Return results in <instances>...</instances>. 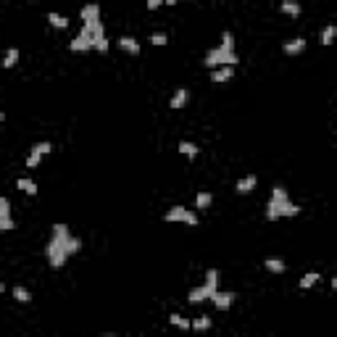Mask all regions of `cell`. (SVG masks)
Listing matches in <instances>:
<instances>
[{
	"instance_id": "obj_1",
	"label": "cell",
	"mask_w": 337,
	"mask_h": 337,
	"mask_svg": "<svg viewBox=\"0 0 337 337\" xmlns=\"http://www.w3.org/2000/svg\"><path fill=\"white\" fill-rule=\"evenodd\" d=\"M82 250V240L71 237V232L66 224H53V235L45 245V256H48V264L53 269H63L66 261L74 256V253Z\"/></svg>"
},
{
	"instance_id": "obj_2",
	"label": "cell",
	"mask_w": 337,
	"mask_h": 337,
	"mask_svg": "<svg viewBox=\"0 0 337 337\" xmlns=\"http://www.w3.org/2000/svg\"><path fill=\"white\" fill-rule=\"evenodd\" d=\"M203 63H205L208 69H216V66H235V63H240L237 53H235V37H232L229 29L221 34V42L216 45V48H211L208 53H205Z\"/></svg>"
},
{
	"instance_id": "obj_3",
	"label": "cell",
	"mask_w": 337,
	"mask_h": 337,
	"mask_svg": "<svg viewBox=\"0 0 337 337\" xmlns=\"http://www.w3.org/2000/svg\"><path fill=\"white\" fill-rule=\"evenodd\" d=\"M298 213H301V205L290 200L285 187H274V190H271V198L266 203V219L277 221L282 216H298Z\"/></svg>"
},
{
	"instance_id": "obj_4",
	"label": "cell",
	"mask_w": 337,
	"mask_h": 337,
	"mask_svg": "<svg viewBox=\"0 0 337 337\" xmlns=\"http://www.w3.org/2000/svg\"><path fill=\"white\" fill-rule=\"evenodd\" d=\"M164 219L166 221H179V224H190V227H198V213L190 211V208H184V205H174V208H168L164 213Z\"/></svg>"
},
{
	"instance_id": "obj_5",
	"label": "cell",
	"mask_w": 337,
	"mask_h": 337,
	"mask_svg": "<svg viewBox=\"0 0 337 337\" xmlns=\"http://www.w3.org/2000/svg\"><path fill=\"white\" fill-rule=\"evenodd\" d=\"M79 16H82V29L92 34V26H95V24L100 21V5H98V3L84 5L82 11H79Z\"/></svg>"
},
{
	"instance_id": "obj_6",
	"label": "cell",
	"mask_w": 337,
	"mask_h": 337,
	"mask_svg": "<svg viewBox=\"0 0 337 337\" xmlns=\"http://www.w3.org/2000/svg\"><path fill=\"white\" fill-rule=\"evenodd\" d=\"M92 50H98V53L108 50V37H106V26H103V21H98L95 26H92Z\"/></svg>"
},
{
	"instance_id": "obj_7",
	"label": "cell",
	"mask_w": 337,
	"mask_h": 337,
	"mask_svg": "<svg viewBox=\"0 0 337 337\" xmlns=\"http://www.w3.org/2000/svg\"><path fill=\"white\" fill-rule=\"evenodd\" d=\"M16 227L13 216H11V200L0 198V232H11Z\"/></svg>"
},
{
	"instance_id": "obj_8",
	"label": "cell",
	"mask_w": 337,
	"mask_h": 337,
	"mask_svg": "<svg viewBox=\"0 0 337 337\" xmlns=\"http://www.w3.org/2000/svg\"><path fill=\"white\" fill-rule=\"evenodd\" d=\"M69 50L71 53H84V50H92V34L90 32H79L77 37H74V40L69 42Z\"/></svg>"
},
{
	"instance_id": "obj_9",
	"label": "cell",
	"mask_w": 337,
	"mask_h": 337,
	"mask_svg": "<svg viewBox=\"0 0 337 337\" xmlns=\"http://www.w3.org/2000/svg\"><path fill=\"white\" fill-rule=\"evenodd\" d=\"M235 298H237L235 293H224V290H216V293H213L208 301L216 306L219 311H227V308H232V303H235Z\"/></svg>"
},
{
	"instance_id": "obj_10",
	"label": "cell",
	"mask_w": 337,
	"mask_h": 337,
	"mask_svg": "<svg viewBox=\"0 0 337 337\" xmlns=\"http://www.w3.org/2000/svg\"><path fill=\"white\" fill-rule=\"evenodd\" d=\"M256 184H258V176H256V174H245L242 179H237L235 192H237V195H248V192L256 190Z\"/></svg>"
},
{
	"instance_id": "obj_11",
	"label": "cell",
	"mask_w": 337,
	"mask_h": 337,
	"mask_svg": "<svg viewBox=\"0 0 337 337\" xmlns=\"http://www.w3.org/2000/svg\"><path fill=\"white\" fill-rule=\"evenodd\" d=\"M187 103H190V90H187V87H179V90L171 95V100H168V108H171V111H179V108L187 106Z\"/></svg>"
},
{
	"instance_id": "obj_12",
	"label": "cell",
	"mask_w": 337,
	"mask_h": 337,
	"mask_svg": "<svg viewBox=\"0 0 337 337\" xmlns=\"http://www.w3.org/2000/svg\"><path fill=\"white\" fill-rule=\"evenodd\" d=\"M232 77H235V66H216V69H211V82H216V84L232 82Z\"/></svg>"
},
{
	"instance_id": "obj_13",
	"label": "cell",
	"mask_w": 337,
	"mask_h": 337,
	"mask_svg": "<svg viewBox=\"0 0 337 337\" xmlns=\"http://www.w3.org/2000/svg\"><path fill=\"white\" fill-rule=\"evenodd\" d=\"M303 50H306V40H303V37H295V40L282 42V53L285 55H301Z\"/></svg>"
},
{
	"instance_id": "obj_14",
	"label": "cell",
	"mask_w": 337,
	"mask_h": 337,
	"mask_svg": "<svg viewBox=\"0 0 337 337\" xmlns=\"http://www.w3.org/2000/svg\"><path fill=\"white\" fill-rule=\"evenodd\" d=\"M119 48L124 50V53H129V55H140V50H143V48H140V42L135 40V37H127V34L119 40Z\"/></svg>"
},
{
	"instance_id": "obj_15",
	"label": "cell",
	"mask_w": 337,
	"mask_h": 337,
	"mask_svg": "<svg viewBox=\"0 0 337 337\" xmlns=\"http://www.w3.org/2000/svg\"><path fill=\"white\" fill-rule=\"evenodd\" d=\"M279 11H282L285 16H290V18H298L301 16V3H295V0H282V3H279Z\"/></svg>"
},
{
	"instance_id": "obj_16",
	"label": "cell",
	"mask_w": 337,
	"mask_h": 337,
	"mask_svg": "<svg viewBox=\"0 0 337 337\" xmlns=\"http://www.w3.org/2000/svg\"><path fill=\"white\" fill-rule=\"evenodd\" d=\"M18 58H21V50H18V48H8L5 55H3V61H0V66H3V69H13L18 63Z\"/></svg>"
},
{
	"instance_id": "obj_17",
	"label": "cell",
	"mask_w": 337,
	"mask_h": 337,
	"mask_svg": "<svg viewBox=\"0 0 337 337\" xmlns=\"http://www.w3.org/2000/svg\"><path fill=\"white\" fill-rule=\"evenodd\" d=\"M205 290H208V298L213 295V293H216V290H219V271L216 269H208V271H205Z\"/></svg>"
},
{
	"instance_id": "obj_18",
	"label": "cell",
	"mask_w": 337,
	"mask_h": 337,
	"mask_svg": "<svg viewBox=\"0 0 337 337\" xmlns=\"http://www.w3.org/2000/svg\"><path fill=\"white\" fill-rule=\"evenodd\" d=\"M16 190H21L24 195H37V182L29 176H18L16 179Z\"/></svg>"
},
{
	"instance_id": "obj_19",
	"label": "cell",
	"mask_w": 337,
	"mask_h": 337,
	"mask_svg": "<svg viewBox=\"0 0 337 337\" xmlns=\"http://www.w3.org/2000/svg\"><path fill=\"white\" fill-rule=\"evenodd\" d=\"M187 301H190L192 306H198V303H203V301H208V290H205V285L192 287V290H190V295H187Z\"/></svg>"
},
{
	"instance_id": "obj_20",
	"label": "cell",
	"mask_w": 337,
	"mask_h": 337,
	"mask_svg": "<svg viewBox=\"0 0 337 337\" xmlns=\"http://www.w3.org/2000/svg\"><path fill=\"white\" fill-rule=\"evenodd\" d=\"M264 266H266L269 274H285V269H287V264H285L282 258H266Z\"/></svg>"
},
{
	"instance_id": "obj_21",
	"label": "cell",
	"mask_w": 337,
	"mask_h": 337,
	"mask_svg": "<svg viewBox=\"0 0 337 337\" xmlns=\"http://www.w3.org/2000/svg\"><path fill=\"white\" fill-rule=\"evenodd\" d=\"M211 203H213V195H211L208 190H200L198 195H195V208H198V211L211 208Z\"/></svg>"
},
{
	"instance_id": "obj_22",
	"label": "cell",
	"mask_w": 337,
	"mask_h": 337,
	"mask_svg": "<svg viewBox=\"0 0 337 337\" xmlns=\"http://www.w3.org/2000/svg\"><path fill=\"white\" fill-rule=\"evenodd\" d=\"M45 18H48V24L53 26V29H66V26H69V18L61 16V13H55V11H50Z\"/></svg>"
},
{
	"instance_id": "obj_23",
	"label": "cell",
	"mask_w": 337,
	"mask_h": 337,
	"mask_svg": "<svg viewBox=\"0 0 337 337\" xmlns=\"http://www.w3.org/2000/svg\"><path fill=\"white\" fill-rule=\"evenodd\" d=\"M29 153L40 156V158H42V156H50V153H53V143H48V140H40V143H34V145H32V151H29Z\"/></svg>"
},
{
	"instance_id": "obj_24",
	"label": "cell",
	"mask_w": 337,
	"mask_h": 337,
	"mask_svg": "<svg viewBox=\"0 0 337 337\" xmlns=\"http://www.w3.org/2000/svg\"><path fill=\"white\" fill-rule=\"evenodd\" d=\"M319 279H322V274H316V271H306V274H303V279H301V285H298V287H301V290H311L316 282H319Z\"/></svg>"
},
{
	"instance_id": "obj_25",
	"label": "cell",
	"mask_w": 337,
	"mask_h": 337,
	"mask_svg": "<svg viewBox=\"0 0 337 337\" xmlns=\"http://www.w3.org/2000/svg\"><path fill=\"white\" fill-rule=\"evenodd\" d=\"M190 330H195V332H205V330H211V316H198L195 322H190Z\"/></svg>"
},
{
	"instance_id": "obj_26",
	"label": "cell",
	"mask_w": 337,
	"mask_h": 337,
	"mask_svg": "<svg viewBox=\"0 0 337 337\" xmlns=\"http://www.w3.org/2000/svg\"><path fill=\"white\" fill-rule=\"evenodd\" d=\"M179 153L187 156V158H195V156H198V145L190 143V140H182V143H179Z\"/></svg>"
},
{
	"instance_id": "obj_27",
	"label": "cell",
	"mask_w": 337,
	"mask_h": 337,
	"mask_svg": "<svg viewBox=\"0 0 337 337\" xmlns=\"http://www.w3.org/2000/svg\"><path fill=\"white\" fill-rule=\"evenodd\" d=\"M335 34H337V26L335 24H327L322 29V45H332L335 42Z\"/></svg>"
},
{
	"instance_id": "obj_28",
	"label": "cell",
	"mask_w": 337,
	"mask_h": 337,
	"mask_svg": "<svg viewBox=\"0 0 337 337\" xmlns=\"http://www.w3.org/2000/svg\"><path fill=\"white\" fill-rule=\"evenodd\" d=\"M168 324H174L176 330H190V319H184L182 314H171L168 316Z\"/></svg>"
},
{
	"instance_id": "obj_29",
	"label": "cell",
	"mask_w": 337,
	"mask_h": 337,
	"mask_svg": "<svg viewBox=\"0 0 337 337\" xmlns=\"http://www.w3.org/2000/svg\"><path fill=\"white\" fill-rule=\"evenodd\" d=\"M13 298H16L18 303H29L32 301V293L26 287H13Z\"/></svg>"
},
{
	"instance_id": "obj_30",
	"label": "cell",
	"mask_w": 337,
	"mask_h": 337,
	"mask_svg": "<svg viewBox=\"0 0 337 337\" xmlns=\"http://www.w3.org/2000/svg\"><path fill=\"white\" fill-rule=\"evenodd\" d=\"M148 42L156 45V48H161V45H166V42H168V34H166V32H156V34L148 37Z\"/></svg>"
},
{
	"instance_id": "obj_31",
	"label": "cell",
	"mask_w": 337,
	"mask_h": 337,
	"mask_svg": "<svg viewBox=\"0 0 337 337\" xmlns=\"http://www.w3.org/2000/svg\"><path fill=\"white\" fill-rule=\"evenodd\" d=\"M40 164H42V158H40V156H34V153L26 156V168H37Z\"/></svg>"
},
{
	"instance_id": "obj_32",
	"label": "cell",
	"mask_w": 337,
	"mask_h": 337,
	"mask_svg": "<svg viewBox=\"0 0 337 337\" xmlns=\"http://www.w3.org/2000/svg\"><path fill=\"white\" fill-rule=\"evenodd\" d=\"M164 0H148V11H156V8H161Z\"/></svg>"
},
{
	"instance_id": "obj_33",
	"label": "cell",
	"mask_w": 337,
	"mask_h": 337,
	"mask_svg": "<svg viewBox=\"0 0 337 337\" xmlns=\"http://www.w3.org/2000/svg\"><path fill=\"white\" fill-rule=\"evenodd\" d=\"M166 5H176V3H182V0H164Z\"/></svg>"
},
{
	"instance_id": "obj_34",
	"label": "cell",
	"mask_w": 337,
	"mask_h": 337,
	"mask_svg": "<svg viewBox=\"0 0 337 337\" xmlns=\"http://www.w3.org/2000/svg\"><path fill=\"white\" fill-rule=\"evenodd\" d=\"M3 121H5V114H3V111H0V124H3Z\"/></svg>"
},
{
	"instance_id": "obj_35",
	"label": "cell",
	"mask_w": 337,
	"mask_h": 337,
	"mask_svg": "<svg viewBox=\"0 0 337 337\" xmlns=\"http://www.w3.org/2000/svg\"><path fill=\"white\" fill-rule=\"evenodd\" d=\"M3 293H5V285H3V282H0V295H3Z\"/></svg>"
}]
</instances>
